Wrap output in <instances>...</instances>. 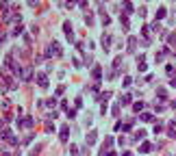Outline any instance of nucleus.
Instances as JSON below:
<instances>
[{"mask_svg":"<svg viewBox=\"0 0 176 156\" xmlns=\"http://www.w3.org/2000/svg\"><path fill=\"white\" fill-rule=\"evenodd\" d=\"M2 137L7 139V141L11 143V145H15V143H18V139H15L13 135H11V130H4V132H2Z\"/></svg>","mask_w":176,"mask_h":156,"instance_id":"obj_4","label":"nucleus"},{"mask_svg":"<svg viewBox=\"0 0 176 156\" xmlns=\"http://www.w3.org/2000/svg\"><path fill=\"white\" fill-rule=\"evenodd\" d=\"M157 96H159V100H165V89H159Z\"/></svg>","mask_w":176,"mask_h":156,"instance_id":"obj_19","label":"nucleus"},{"mask_svg":"<svg viewBox=\"0 0 176 156\" xmlns=\"http://www.w3.org/2000/svg\"><path fill=\"white\" fill-rule=\"evenodd\" d=\"M122 156H133V154H130V152H124V154H122Z\"/></svg>","mask_w":176,"mask_h":156,"instance_id":"obj_26","label":"nucleus"},{"mask_svg":"<svg viewBox=\"0 0 176 156\" xmlns=\"http://www.w3.org/2000/svg\"><path fill=\"white\" fill-rule=\"evenodd\" d=\"M130 102H133V96H130V93H124V96L120 98V104H124V106H126V104H130Z\"/></svg>","mask_w":176,"mask_h":156,"instance_id":"obj_7","label":"nucleus"},{"mask_svg":"<svg viewBox=\"0 0 176 156\" xmlns=\"http://www.w3.org/2000/svg\"><path fill=\"white\" fill-rule=\"evenodd\" d=\"M68 137H70V128H68V126H63L61 130H59V139L65 143V141H68Z\"/></svg>","mask_w":176,"mask_h":156,"instance_id":"obj_2","label":"nucleus"},{"mask_svg":"<svg viewBox=\"0 0 176 156\" xmlns=\"http://www.w3.org/2000/svg\"><path fill=\"white\" fill-rule=\"evenodd\" d=\"M122 9H124V13H133V4L128 2V0H124V4H122Z\"/></svg>","mask_w":176,"mask_h":156,"instance_id":"obj_13","label":"nucleus"},{"mask_svg":"<svg viewBox=\"0 0 176 156\" xmlns=\"http://www.w3.org/2000/svg\"><path fill=\"white\" fill-rule=\"evenodd\" d=\"M31 78H33V69L26 67L24 72H22V80H31Z\"/></svg>","mask_w":176,"mask_h":156,"instance_id":"obj_10","label":"nucleus"},{"mask_svg":"<svg viewBox=\"0 0 176 156\" xmlns=\"http://www.w3.org/2000/svg\"><path fill=\"white\" fill-rule=\"evenodd\" d=\"M135 48H137V39L130 37V39H128V52H135Z\"/></svg>","mask_w":176,"mask_h":156,"instance_id":"obj_11","label":"nucleus"},{"mask_svg":"<svg viewBox=\"0 0 176 156\" xmlns=\"http://www.w3.org/2000/svg\"><path fill=\"white\" fill-rule=\"evenodd\" d=\"M141 108H144V102H135L133 104V111H135V113H139Z\"/></svg>","mask_w":176,"mask_h":156,"instance_id":"obj_18","label":"nucleus"},{"mask_svg":"<svg viewBox=\"0 0 176 156\" xmlns=\"http://www.w3.org/2000/svg\"><path fill=\"white\" fill-rule=\"evenodd\" d=\"M63 28H65V35H68V41H72V39H74V33H72V24H70V22H65V24H63Z\"/></svg>","mask_w":176,"mask_h":156,"instance_id":"obj_3","label":"nucleus"},{"mask_svg":"<svg viewBox=\"0 0 176 156\" xmlns=\"http://www.w3.org/2000/svg\"><path fill=\"white\" fill-rule=\"evenodd\" d=\"M52 54H57V57L61 54V48H59V43H57V41H52V43H50V48L46 50V57H52Z\"/></svg>","mask_w":176,"mask_h":156,"instance_id":"obj_1","label":"nucleus"},{"mask_svg":"<svg viewBox=\"0 0 176 156\" xmlns=\"http://www.w3.org/2000/svg\"><path fill=\"white\" fill-rule=\"evenodd\" d=\"M122 28H124V30H128V28H130V24H128V18H126V15H122Z\"/></svg>","mask_w":176,"mask_h":156,"instance_id":"obj_16","label":"nucleus"},{"mask_svg":"<svg viewBox=\"0 0 176 156\" xmlns=\"http://www.w3.org/2000/svg\"><path fill=\"white\" fill-rule=\"evenodd\" d=\"M152 147H155V145H152V143H148V141H144V143H141V150H139V152H144V154H148V152H152Z\"/></svg>","mask_w":176,"mask_h":156,"instance_id":"obj_8","label":"nucleus"},{"mask_svg":"<svg viewBox=\"0 0 176 156\" xmlns=\"http://www.w3.org/2000/svg\"><path fill=\"white\" fill-rule=\"evenodd\" d=\"M20 126H33V117H24V119H18Z\"/></svg>","mask_w":176,"mask_h":156,"instance_id":"obj_12","label":"nucleus"},{"mask_svg":"<svg viewBox=\"0 0 176 156\" xmlns=\"http://www.w3.org/2000/svg\"><path fill=\"white\" fill-rule=\"evenodd\" d=\"M163 18H165V9L161 7V9L157 11V22H159V20H163Z\"/></svg>","mask_w":176,"mask_h":156,"instance_id":"obj_17","label":"nucleus"},{"mask_svg":"<svg viewBox=\"0 0 176 156\" xmlns=\"http://www.w3.org/2000/svg\"><path fill=\"white\" fill-rule=\"evenodd\" d=\"M170 46H176V35H170Z\"/></svg>","mask_w":176,"mask_h":156,"instance_id":"obj_22","label":"nucleus"},{"mask_svg":"<svg viewBox=\"0 0 176 156\" xmlns=\"http://www.w3.org/2000/svg\"><path fill=\"white\" fill-rule=\"evenodd\" d=\"M170 85H172V87H176V76L172 78V80H170Z\"/></svg>","mask_w":176,"mask_h":156,"instance_id":"obj_24","label":"nucleus"},{"mask_svg":"<svg viewBox=\"0 0 176 156\" xmlns=\"http://www.w3.org/2000/svg\"><path fill=\"white\" fill-rule=\"evenodd\" d=\"M152 119H155L152 113H141V121H152Z\"/></svg>","mask_w":176,"mask_h":156,"instance_id":"obj_15","label":"nucleus"},{"mask_svg":"<svg viewBox=\"0 0 176 156\" xmlns=\"http://www.w3.org/2000/svg\"><path fill=\"white\" fill-rule=\"evenodd\" d=\"M29 4H37V0H29Z\"/></svg>","mask_w":176,"mask_h":156,"instance_id":"obj_25","label":"nucleus"},{"mask_svg":"<svg viewBox=\"0 0 176 156\" xmlns=\"http://www.w3.org/2000/svg\"><path fill=\"white\" fill-rule=\"evenodd\" d=\"M165 72H167V74H174V72H176V67H174V65H167V67H165Z\"/></svg>","mask_w":176,"mask_h":156,"instance_id":"obj_21","label":"nucleus"},{"mask_svg":"<svg viewBox=\"0 0 176 156\" xmlns=\"http://www.w3.org/2000/svg\"><path fill=\"white\" fill-rule=\"evenodd\" d=\"M37 82H39L41 89H46V87H48V78H46V74H39V76H37Z\"/></svg>","mask_w":176,"mask_h":156,"instance_id":"obj_6","label":"nucleus"},{"mask_svg":"<svg viewBox=\"0 0 176 156\" xmlns=\"http://www.w3.org/2000/svg\"><path fill=\"white\" fill-rule=\"evenodd\" d=\"M146 135H148L146 130H139V132H137V135H135L133 139H135V141H144V139H146Z\"/></svg>","mask_w":176,"mask_h":156,"instance_id":"obj_14","label":"nucleus"},{"mask_svg":"<svg viewBox=\"0 0 176 156\" xmlns=\"http://www.w3.org/2000/svg\"><path fill=\"white\" fill-rule=\"evenodd\" d=\"M93 78H96V80H100V67H93Z\"/></svg>","mask_w":176,"mask_h":156,"instance_id":"obj_20","label":"nucleus"},{"mask_svg":"<svg viewBox=\"0 0 176 156\" xmlns=\"http://www.w3.org/2000/svg\"><path fill=\"white\" fill-rule=\"evenodd\" d=\"M85 22H87V24L91 26V24H93V15H87V18H85Z\"/></svg>","mask_w":176,"mask_h":156,"instance_id":"obj_23","label":"nucleus"},{"mask_svg":"<svg viewBox=\"0 0 176 156\" xmlns=\"http://www.w3.org/2000/svg\"><path fill=\"white\" fill-rule=\"evenodd\" d=\"M96 139H98L96 132H89V135L85 137V143H87V145H93V143H96Z\"/></svg>","mask_w":176,"mask_h":156,"instance_id":"obj_5","label":"nucleus"},{"mask_svg":"<svg viewBox=\"0 0 176 156\" xmlns=\"http://www.w3.org/2000/svg\"><path fill=\"white\" fill-rule=\"evenodd\" d=\"M102 48H104V50L111 48V37H109V35H102Z\"/></svg>","mask_w":176,"mask_h":156,"instance_id":"obj_9","label":"nucleus"}]
</instances>
